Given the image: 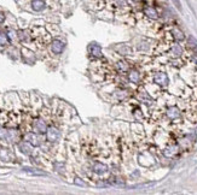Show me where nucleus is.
<instances>
[{
  "mask_svg": "<svg viewBox=\"0 0 197 195\" xmlns=\"http://www.w3.org/2000/svg\"><path fill=\"white\" fill-rule=\"evenodd\" d=\"M154 81H155V83H157L160 86H166L168 83V77H167V75L164 72H158V74L155 75Z\"/></svg>",
  "mask_w": 197,
  "mask_h": 195,
  "instance_id": "6",
  "label": "nucleus"
},
{
  "mask_svg": "<svg viewBox=\"0 0 197 195\" xmlns=\"http://www.w3.org/2000/svg\"><path fill=\"white\" fill-rule=\"evenodd\" d=\"M59 136H60V134H59V131H58V129H57V128H55V127H50V128H47L46 137H47V140H48L50 142H56V141H58Z\"/></svg>",
  "mask_w": 197,
  "mask_h": 195,
  "instance_id": "1",
  "label": "nucleus"
},
{
  "mask_svg": "<svg viewBox=\"0 0 197 195\" xmlns=\"http://www.w3.org/2000/svg\"><path fill=\"white\" fill-rule=\"evenodd\" d=\"M167 116L171 119H177V118L180 117V112H179L177 107H169L167 110Z\"/></svg>",
  "mask_w": 197,
  "mask_h": 195,
  "instance_id": "11",
  "label": "nucleus"
},
{
  "mask_svg": "<svg viewBox=\"0 0 197 195\" xmlns=\"http://www.w3.org/2000/svg\"><path fill=\"white\" fill-rule=\"evenodd\" d=\"M144 13H145V16H148V17H149V18H151V20H157V17H158L157 11L155 10V7H151V6L145 7Z\"/></svg>",
  "mask_w": 197,
  "mask_h": 195,
  "instance_id": "10",
  "label": "nucleus"
},
{
  "mask_svg": "<svg viewBox=\"0 0 197 195\" xmlns=\"http://www.w3.org/2000/svg\"><path fill=\"white\" fill-rule=\"evenodd\" d=\"M172 33H173V35H174V38L177 40H179V41H181V40H184V33L181 31V30H179V29H177V28H174L173 30H172Z\"/></svg>",
  "mask_w": 197,
  "mask_h": 195,
  "instance_id": "15",
  "label": "nucleus"
},
{
  "mask_svg": "<svg viewBox=\"0 0 197 195\" xmlns=\"http://www.w3.org/2000/svg\"><path fill=\"white\" fill-rule=\"evenodd\" d=\"M88 52H90V54H91V56H93V57H96V58L102 57V48H100V46L97 45V43H92V45H90V47H88Z\"/></svg>",
  "mask_w": 197,
  "mask_h": 195,
  "instance_id": "4",
  "label": "nucleus"
},
{
  "mask_svg": "<svg viewBox=\"0 0 197 195\" xmlns=\"http://www.w3.org/2000/svg\"><path fill=\"white\" fill-rule=\"evenodd\" d=\"M128 78L132 83H139L140 81V76H139V72L136 71V70H132L129 74H128Z\"/></svg>",
  "mask_w": 197,
  "mask_h": 195,
  "instance_id": "13",
  "label": "nucleus"
},
{
  "mask_svg": "<svg viewBox=\"0 0 197 195\" xmlns=\"http://www.w3.org/2000/svg\"><path fill=\"white\" fill-rule=\"evenodd\" d=\"M23 171L24 172H27V174H29V175H33V176H45L46 174L45 172H42V171H37V170H34V169H29V167H24L23 169Z\"/></svg>",
  "mask_w": 197,
  "mask_h": 195,
  "instance_id": "14",
  "label": "nucleus"
},
{
  "mask_svg": "<svg viewBox=\"0 0 197 195\" xmlns=\"http://www.w3.org/2000/svg\"><path fill=\"white\" fill-rule=\"evenodd\" d=\"M33 129L35 133L38 134H45L47 131V127H46V123L42 120V119H35L34 123H33Z\"/></svg>",
  "mask_w": 197,
  "mask_h": 195,
  "instance_id": "2",
  "label": "nucleus"
},
{
  "mask_svg": "<svg viewBox=\"0 0 197 195\" xmlns=\"http://www.w3.org/2000/svg\"><path fill=\"white\" fill-rule=\"evenodd\" d=\"M172 53H173L174 56L181 54V47H180V46H174V47L172 48Z\"/></svg>",
  "mask_w": 197,
  "mask_h": 195,
  "instance_id": "18",
  "label": "nucleus"
},
{
  "mask_svg": "<svg viewBox=\"0 0 197 195\" xmlns=\"http://www.w3.org/2000/svg\"><path fill=\"white\" fill-rule=\"evenodd\" d=\"M4 20H5V15L2 12H0V24L4 23Z\"/></svg>",
  "mask_w": 197,
  "mask_h": 195,
  "instance_id": "21",
  "label": "nucleus"
},
{
  "mask_svg": "<svg viewBox=\"0 0 197 195\" xmlns=\"http://www.w3.org/2000/svg\"><path fill=\"white\" fill-rule=\"evenodd\" d=\"M25 141L29 142L32 146H39L40 145V141H39V137L35 135V133H29L25 135Z\"/></svg>",
  "mask_w": 197,
  "mask_h": 195,
  "instance_id": "7",
  "label": "nucleus"
},
{
  "mask_svg": "<svg viewBox=\"0 0 197 195\" xmlns=\"http://www.w3.org/2000/svg\"><path fill=\"white\" fill-rule=\"evenodd\" d=\"M18 148H20V151L23 153V154L29 156V154L32 153V145H30L29 142H27V141L21 142L20 145H18Z\"/></svg>",
  "mask_w": 197,
  "mask_h": 195,
  "instance_id": "8",
  "label": "nucleus"
},
{
  "mask_svg": "<svg viewBox=\"0 0 197 195\" xmlns=\"http://www.w3.org/2000/svg\"><path fill=\"white\" fill-rule=\"evenodd\" d=\"M74 183H75V184H78V186H81V187L86 186V183H85L83 181H81L79 177H75V179H74Z\"/></svg>",
  "mask_w": 197,
  "mask_h": 195,
  "instance_id": "20",
  "label": "nucleus"
},
{
  "mask_svg": "<svg viewBox=\"0 0 197 195\" xmlns=\"http://www.w3.org/2000/svg\"><path fill=\"white\" fill-rule=\"evenodd\" d=\"M64 50V43L59 40H53L52 43H51V51L55 53V54H60Z\"/></svg>",
  "mask_w": 197,
  "mask_h": 195,
  "instance_id": "3",
  "label": "nucleus"
},
{
  "mask_svg": "<svg viewBox=\"0 0 197 195\" xmlns=\"http://www.w3.org/2000/svg\"><path fill=\"white\" fill-rule=\"evenodd\" d=\"M9 41H10V40H9L7 34H5V33L0 31V46H5V45H7V42H9Z\"/></svg>",
  "mask_w": 197,
  "mask_h": 195,
  "instance_id": "16",
  "label": "nucleus"
},
{
  "mask_svg": "<svg viewBox=\"0 0 197 195\" xmlns=\"http://www.w3.org/2000/svg\"><path fill=\"white\" fill-rule=\"evenodd\" d=\"M93 172L97 175H104L108 172V166L103 163H96L93 165Z\"/></svg>",
  "mask_w": 197,
  "mask_h": 195,
  "instance_id": "5",
  "label": "nucleus"
},
{
  "mask_svg": "<svg viewBox=\"0 0 197 195\" xmlns=\"http://www.w3.org/2000/svg\"><path fill=\"white\" fill-rule=\"evenodd\" d=\"M11 158H12V154L10 153L9 149H1L0 151V159L2 161H10Z\"/></svg>",
  "mask_w": 197,
  "mask_h": 195,
  "instance_id": "12",
  "label": "nucleus"
},
{
  "mask_svg": "<svg viewBox=\"0 0 197 195\" xmlns=\"http://www.w3.org/2000/svg\"><path fill=\"white\" fill-rule=\"evenodd\" d=\"M118 68L121 70V71H126L127 69H128V66H127V64L125 63V61H118Z\"/></svg>",
  "mask_w": 197,
  "mask_h": 195,
  "instance_id": "17",
  "label": "nucleus"
},
{
  "mask_svg": "<svg viewBox=\"0 0 197 195\" xmlns=\"http://www.w3.org/2000/svg\"><path fill=\"white\" fill-rule=\"evenodd\" d=\"M120 52H121L123 56H129V54H131V48H128V47L123 46V47H122V50H121Z\"/></svg>",
  "mask_w": 197,
  "mask_h": 195,
  "instance_id": "19",
  "label": "nucleus"
},
{
  "mask_svg": "<svg viewBox=\"0 0 197 195\" xmlns=\"http://www.w3.org/2000/svg\"><path fill=\"white\" fill-rule=\"evenodd\" d=\"M45 7H46V4H45L44 0H33L32 1V9L34 11H37V12L42 11Z\"/></svg>",
  "mask_w": 197,
  "mask_h": 195,
  "instance_id": "9",
  "label": "nucleus"
}]
</instances>
